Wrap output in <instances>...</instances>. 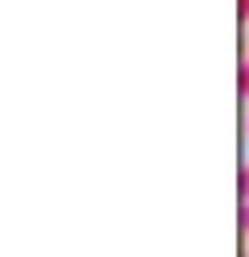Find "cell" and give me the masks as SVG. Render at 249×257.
<instances>
[{
	"label": "cell",
	"mask_w": 249,
	"mask_h": 257,
	"mask_svg": "<svg viewBox=\"0 0 249 257\" xmlns=\"http://www.w3.org/2000/svg\"><path fill=\"white\" fill-rule=\"evenodd\" d=\"M241 199L249 203V166H241Z\"/></svg>",
	"instance_id": "6da1fadb"
},
{
	"label": "cell",
	"mask_w": 249,
	"mask_h": 257,
	"mask_svg": "<svg viewBox=\"0 0 249 257\" xmlns=\"http://www.w3.org/2000/svg\"><path fill=\"white\" fill-rule=\"evenodd\" d=\"M241 232L249 236V203H241Z\"/></svg>",
	"instance_id": "7a4b0ae2"
},
{
	"label": "cell",
	"mask_w": 249,
	"mask_h": 257,
	"mask_svg": "<svg viewBox=\"0 0 249 257\" xmlns=\"http://www.w3.org/2000/svg\"><path fill=\"white\" fill-rule=\"evenodd\" d=\"M241 95H249V62L241 67Z\"/></svg>",
	"instance_id": "3957f363"
},
{
	"label": "cell",
	"mask_w": 249,
	"mask_h": 257,
	"mask_svg": "<svg viewBox=\"0 0 249 257\" xmlns=\"http://www.w3.org/2000/svg\"><path fill=\"white\" fill-rule=\"evenodd\" d=\"M241 17H249V0H241Z\"/></svg>",
	"instance_id": "277c9868"
},
{
	"label": "cell",
	"mask_w": 249,
	"mask_h": 257,
	"mask_svg": "<svg viewBox=\"0 0 249 257\" xmlns=\"http://www.w3.org/2000/svg\"><path fill=\"white\" fill-rule=\"evenodd\" d=\"M245 133H249V116H245Z\"/></svg>",
	"instance_id": "5b68a950"
},
{
	"label": "cell",
	"mask_w": 249,
	"mask_h": 257,
	"mask_svg": "<svg viewBox=\"0 0 249 257\" xmlns=\"http://www.w3.org/2000/svg\"><path fill=\"white\" fill-rule=\"evenodd\" d=\"M245 62H249V58H245Z\"/></svg>",
	"instance_id": "8992f818"
}]
</instances>
